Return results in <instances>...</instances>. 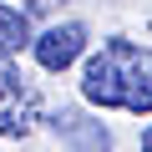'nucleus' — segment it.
I'll list each match as a JSON object with an SVG mask.
<instances>
[{
	"instance_id": "f257e3e1",
	"label": "nucleus",
	"mask_w": 152,
	"mask_h": 152,
	"mask_svg": "<svg viewBox=\"0 0 152 152\" xmlns=\"http://www.w3.org/2000/svg\"><path fill=\"white\" fill-rule=\"evenodd\" d=\"M81 96L102 112L147 117L152 112V51L127 36H107L81 66Z\"/></svg>"
},
{
	"instance_id": "f03ea898",
	"label": "nucleus",
	"mask_w": 152,
	"mask_h": 152,
	"mask_svg": "<svg viewBox=\"0 0 152 152\" xmlns=\"http://www.w3.org/2000/svg\"><path fill=\"white\" fill-rule=\"evenodd\" d=\"M81 51H86V26L81 20H61V26L31 36V56H36L41 71H66V66L81 61Z\"/></svg>"
},
{
	"instance_id": "7ed1b4c3",
	"label": "nucleus",
	"mask_w": 152,
	"mask_h": 152,
	"mask_svg": "<svg viewBox=\"0 0 152 152\" xmlns=\"http://www.w3.org/2000/svg\"><path fill=\"white\" fill-rule=\"evenodd\" d=\"M41 117V96L31 86H20V76L10 71L0 81V137H26Z\"/></svg>"
},
{
	"instance_id": "20e7f679",
	"label": "nucleus",
	"mask_w": 152,
	"mask_h": 152,
	"mask_svg": "<svg viewBox=\"0 0 152 152\" xmlns=\"http://www.w3.org/2000/svg\"><path fill=\"white\" fill-rule=\"evenodd\" d=\"M51 132H56L71 152H112L107 122H96V117H86V112H71V107L51 112Z\"/></svg>"
},
{
	"instance_id": "39448f33",
	"label": "nucleus",
	"mask_w": 152,
	"mask_h": 152,
	"mask_svg": "<svg viewBox=\"0 0 152 152\" xmlns=\"http://www.w3.org/2000/svg\"><path fill=\"white\" fill-rule=\"evenodd\" d=\"M31 46V15L20 10V5H5V0H0V56H20Z\"/></svg>"
},
{
	"instance_id": "423d86ee",
	"label": "nucleus",
	"mask_w": 152,
	"mask_h": 152,
	"mask_svg": "<svg viewBox=\"0 0 152 152\" xmlns=\"http://www.w3.org/2000/svg\"><path fill=\"white\" fill-rule=\"evenodd\" d=\"M56 5H61V0H20V10H26V15H51Z\"/></svg>"
},
{
	"instance_id": "0eeeda50",
	"label": "nucleus",
	"mask_w": 152,
	"mask_h": 152,
	"mask_svg": "<svg viewBox=\"0 0 152 152\" xmlns=\"http://www.w3.org/2000/svg\"><path fill=\"white\" fill-rule=\"evenodd\" d=\"M142 152H152V122L142 127Z\"/></svg>"
},
{
	"instance_id": "6e6552de",
	"label": "nucleus",
	"mask_w": 152,
	"mask_h": 152,
	"mask_svg": "<svg viewBox=\"0 0 152 152\" xmlns=\"http://www.w3.org/2000/svg\"><path fill=\"white\" fill-rule=\"evenodd\" d=\"M10 71H15V66H10V61H5V56H0V81H5V76H10Z\"/></svg>"
}]
</instances>
